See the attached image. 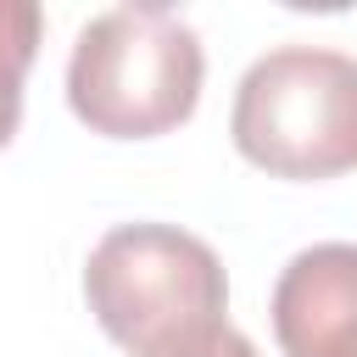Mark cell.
Wrapping results in <instances>:
<instances>
[{"mask_svg": "<svg viewBox=\"0 0 357 357\" xmlns=\"http://www.w3.org/2000/svg\"><path fill=\"white\" fill-rule=\"evenodd\" d=\"M45 17L33 0H0V145H11L22 123V84L39 56Z\"/></svg>", "mask_w": 357, "mask_h": 357, "instance_id": "obj_5", "label": "cell"}, {"mask_svg": "<svg viewBox=\"0 0 357 357\" xmlns=\"http://www.w3.org/2000/svg\"><path fill=\"white\" fill-rule=\"evenodd\" d=\"M84 296L95 324L134 357L223 324L229 273L218 251L173 223H117L84 262Z\"/></svg>", "mask_w": 357, "mask_h": 357, "instance_id": "obj_3", "label": "cell"}, {"mask_svg": "<svg viewBox=\"0 0 357 357\" xmlns=\"http://www.w3.org/2000/svg\"><path fill=\"white\" fill-rule=\"evenodd\" d=\"M268 312L284 357H357V245L318 240L296 251Z\"/></svg>", "mask_w": 357, "mask_h": 357, "instance_id": "obj_4", "label": "cell"}, {"mask_svg": "<svg viewBox=\"0 0 357 357\" xmlns=\"http://www.w3.org/2000/svg\"><path fill=\"white\" fill-rule=\"evenodd\" d=\"M234 151L273 178H340L357 167V56L279 45L257 56L229 106Z\"/></svg>", "mask_w": 357, "mask_h": 357, "instance_id": "obj_2", "label": "cell"}, {"mask_svg": "<svg viewBox=\"0 0 357 357\" xmlns=\"http://www.w3.org/2000/svg\"><path fill=\"white\" fill-rule=\"evenodd\" d=\"M206 78L201 33L167 6H112L78 28L67 106L100 139H156L195 117Z\"/></svg>", "mask_w": 357, "mask_h": 357, "instance_id": "obj_1", "label": "cell"}, {"mask_svg": "<svg viewBox=\"0 0 357 357\" xmlns=\"http://www.w3.org/2000/svg\"><path fill=\"white\" fill-rule=\"evenodd\" d=\"M145 357H257V346L223 318V324L195 329V335H184V340H167V346H156V351H145Z\"/></svg>", "mask_w": 357, "mask_h": 357, "instance_id": "obj_6", "label": "cell"}]
</instances>
